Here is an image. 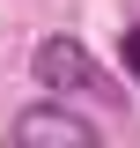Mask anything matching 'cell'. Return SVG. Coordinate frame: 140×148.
I'll return each instance as SVG.
<instances>
[{"label": "cell", "mask_w": 140, "mask_h": 148, "mask_svg": "<svg viewBox=\"0 0 140 148\" xmlns=\"http://www.w3.org/2000/svg\"><path fill=\"white\" fill-rule=\"evenodd\" d=\"M125 74H133V82H140V22H133V30H125Z\"/></svg>", "instance_id": "obj_3"}, {"label": "cell", "mask_w": 140, "mask_h": 148, "mask_svg": "<svg viewBox=\"0 0 140 148\" xmlns=\"http://www.w3.org/2000/svg\"><path fill=\"white\" fill-rule=\"evenodd\" d=\"M30 67H37V89H52V96H103V104L125 96V89H111L103 74H96V59H88L74 37H44Z\"/></svg>", "instance_id": "obj_1"}, {"label": "cell", "mask_w": 140, "mask_h": 148, "mask_svg": "<svg viewBox=\"0 0 140 148\" xmlns=\"http://www.w3.org/2000/svg\"><path fill=\"white\" fill-rule=\"evenodd\" d=\"M15 141H67V148H96V119H81V111L59 96V104H30L15 119Z\"/></svg>", "instance_id": "obj_2"}]
</instances>
